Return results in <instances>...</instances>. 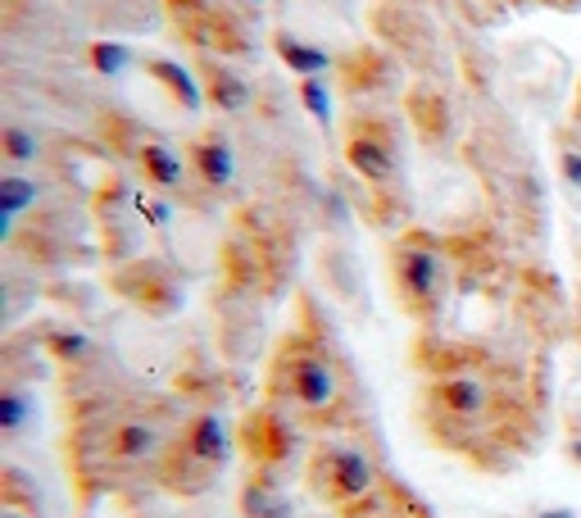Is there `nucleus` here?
<instances>
[{
	"label": "nucleus",
	"mask_w": 581,
	"mask_h": 518,
	"mask_svg": "<svg viewBox=\"0 0 581 518\" xmlns=\"http://www.w3.org/2000/svg\"><path fill=\"white\" fill-rule=\"evenodd\" d=\"M314 483L327 500H355L373 487V464L359 451L332 446V451H319L314 460Z\"/></svg>",
	"instance_id": "1"
},
{
	"label": "nucleus",
	"mask_w": 581,
	"mask_h": 518,
	"mask_svg": "<svg viewBox=\"0 0 581 518\" xmlns=\"http://www.w3.org/2000/svg\"><path fill=\"white\" fill-rule=\"evenodd\" d=\"M345 155H351V169L368 182H391L396 177V155H391V137H386L377 123L355 128L351 141H345Z\"/></svg>",
	"instance_id": "2"
},
{
	"label": "nucleus",
	"mask_w": 581,
	"mask_h": 518,
	"mask_svg": "<svg viewBox=\"0 0 581 518\" xmlns=\"http://www.w3.org/2000/svg\"><path fill=\"white\" fill-rule=\"evenodd\" d=\"M287 382H291V396H295L300 404H309V410H319V404H327V400L336 396L332 364H327L323 355H309V350H300V355L291 359Z\"/></svg>",
	"instance_id": "3"
},
{
	"label": "nucleus",
	"mask_w": 581,
	"mask_h": 518,
	"mask_svg": "<svg viewBox=\"0 0 581 518\" xmlns=\"http://www.w3.org/2000/svg\"><path fill=\"white\" fill-rule=\"evenodd\" d=\"M396 259H400L396 273H400V287H405L409 301L413 305L418 301H437V295H441V259L432 250H418V246L400 250Z\"/></svg>",
	"instance_id": "4"
},
{
	"label": "nucleus",
	"mask_w": 581,
	"mask_h": 518,
	"mask_svg": "<svg viewBox=\"0 0 581 518\" xmlns=\"http://www.w3.org/2000/svg\"><path fill=\"white\" fill-rule=\"evenodd\" d=\"M182 446H186L191 460H201V464H223L227 451H232V446H227V428H223L218 414H201L196 423L186 428V441H182Z\"/></svg>",
	"instance_id": "5"
},
{
	"label": "nucleus",
	"mask_w": 581,
	"mask_h": 518,
	"mask_svg": "<svg viewBox=\"0 0 581 518\" xmlns=\"http://www.w3.org/2000/svg\"><path fill=\"white\" fill-rule=\"evenodd\" d=\"M246 451L255 455V460H287L291 455V432L273 419V414H255L250 423H246Z\"/></svg>",
	"instance_id": "6"
},
{
	"label": "nucleus",
	"mask_w": 581,
	"mask_h": 518,
	"mask_svg": "<svg viewBox=\"0 0 581 518\" xmlns=\"http://www.w3.org/2000/svg\"><path fill=\"white\" fill-rule=\"evenodd\" d=\"M278 55H282V64H287L291 73H300V78H319V73H327V68H332L327 51L300 42V36H291V32H282V36H278Z\"/></svg>",
	"instance_id": "7"
},
{
	"label": "nucleus",
	"mask_w": 581,
	"mask_h": 518,
	"mask_svg": "<svg viewBox=\"0 0 581 518\" xmlns=\"http://www.w3.org/2000/svg\"><path fill=\"white\" fill-rule=\"evenodd\" d=\"M191 160H196L205 187H227V182H232V151H227V141H218V137L196 141V145H191Z\"/></svg>",
	"instance_id": "8"
},
{
	"label": "nucleus",
	"mask_w": 581,
	"mask_h": 518,
	"mask_svg": "<svg viewBox=\"0 0 581 518\" xmlns=\"http://www.w3.org/2000/svg\"><path fill=\"white\" fill-rule=\"evenodd\" d=\"M432 400L441 404V410L459 414V419H473L482 404H486V391H482V382H473V378H454V382H441V387L432 391Z\"/></svg>",
	"instance_id": "9"
},
{
	"label": "nucleus",
	"mask_w": 581,
	"mask_h": 518,
	"mask_svg": "<svg viewBox=\"0 0 581 518\" xmlns=\"http://www.w3.org/2000/svg\"><path fill=\"white\" fill-rule=\"evenodd\" d=\"M150 73H154V78H160V83L173 91V100H177L182 109H191V115H196V109L205 105V96H201L196 78H191V73H186L177 60H150Z\"/></svg>",
	"instance_id": "10"
},
{
	"label": "nucleus",
	"mask_w": 581,
	"mask_h": 518,
	"mask_svg": "<svg viewBox=\"0 0 581 518\" xmlns=\"http://www.w3.org/2000/svg\"><path fill=\"white\" fill-rule=\"evenodd\" d=\"M241 509H246V518H291V505L278 492L273 477H255L241 496Z\"/></svg>",
	"instance_id": "11"
},
{
	"label": "nucleus",
	"mask_w": 581,
	"mask_h": 518,
	"mask_svg": "<svg viewBox=\"0 0 581 518\" xmlns=\"http://www.w3.org/2000/svg\"><path fill=\"white\" fill-rule=\"evenodd\" d=\"M141 169H146V177L154 182V187H177V182H182V160L160 141L141 145Z\"/></svg>",
	"instance_id": "12"
},
{
	"label": "nucleus",
	"mask_w": 581,
	"mask_h": 518,
	"mask_svg": "<svg viewBox=\"0 0 581 518\" xmlns=\"http://www.w3.org/2000/svg\"><path fill=\"white\" fill-rule=\"evenodd\" d=\"M209 96H214L218 109H227V115H237V109L250 105V87L237 78V73H227V68H218L209 78Z\"/></svg>",
	"instance_id": "13"
},
{
	"label": "nucleus",
	"mask_w": 581,
	"mask_h": 518,
	"mask_svg": "<svg viewBox=\"0 0 581 518\" xmlns=\"http://www.w3.org/2000/svg\"><path fill=\"white\" fill-rule=\"evenodd\" d=\"M28 205H36V182H23V177H6V182H0V214H6V228L14 224Z\"/></svg>",
	"instance_id": "14"
},
{
	"label": "nucleus",
	"mask_w": 581,
	"mask_h": 518,
	"mask_svg": "<svg viewBox=\"0 0 581 518\" xmlns=\"http://www.w3.org/2000/svg\"><path fill=\"white\" fill-rule=\"evenodd\" d=\"M150 446H154V432L146 428V423H123L119 432H114V455L119 460H137V455H150Z\"/></svg>",
	"instance_id": "15"
},
{
	"label": "nucleus",
	"mask_w": 581,
	"mask_h": 518,
	"mask_svg": "<svg viewBox=\"0 0 581 518\" xmlns=\"http://www.w3.org/2000/svg\"><path fill=\"white\" fill-rule=\"evenodd\" d=\"M128 64H132V51L119 46V42H96V46H92V68H96V73H109V78H119Z\"/></svg>",
	"instance_id": "16"
},
{
	"label": "nucleus",
	"mask_w": 581,
	"mask_h": 518,
	"mask_svg": "<svg viewBox=\"0 0 581 518\" xmlns=\"http://www.w3.org/2000/svg\"><path fill=\"white\" fill-rule=\"evenodd\" d=\"M300 100H304V109L314 115L319 123H332V96H327V87L319 83V78H304L300 83Z\"/></svg>",
	"instance_id": "17"
},
{
	"label": "nucleus",
	"mask_w": 581,
	"mask_h": 518,
	"mask_svg": "<svg viewBox=\"0 0 581 518\" xmlns=\"http://www.w3.org/2000/svg\"><path fill=\"white\" fill-rule=\"evenodd\" d=\"M28 414H32L28 396H19V391H6V396H0V428H6V432H19V428L28 423Z\"/></svg>",
	"instance_id": "18"
},
{
	"label": "nucleus",
	"mask_w": 581,
	"mask_h": 518,
	"mask_svg": "<svg viewBox=\"0 0 581 518\" xmlns=\"http://www.w3.org/2000/svg\"><path fill=\"white\" fill-rule=\"evenodd\" d=\"M6 155H10L14 164L36 160V137H32V132H23V128H6Z\"/></svg>",
	"instance_id": "19"
},
{
	"label": "nucleus",
	"mask_w": 581,
	"mask_h": 518,
	"mask_svg": "<svg viewBox=\"0 0 581 518\" xmlns=\"http://www.w3.org/2000/svg\"><path fill=\"white\" fill-rule=\"evenodd\" d=\"M51 346H55V355H60V359H83V355L92 350V342L83 337V332H55Z\"/></svg>",
	"instance_id": "20"
},
{
	"label": "nucleus",
	"mask_w": 581,
	"mask_h": 518,
	"mask_svg": "<svg viewBox=\"0 0 581 518\" xmlns=\"http://www.w3.org/2000/svg\"><path fill=\"white\" fill-rule=\"evenodd\" d=\"M563 177L572 187H581V151H563Z\"/></svg>",
	"instance_id": "21"
},
{
	"label": "nucleus",
	"mask_w": 581,
	"mask_h": 518,
	"mask_svg": "<svg viewBox=\"0 0 581 518\" xmlns=\"http://www.w3.org/2000/svg\"><path fill=\"white\" fill-rule=\"evenodd\" d=\"M536 518H572L568 509H550V514H536Z\"/></svg>",
	"instance_id": "22"
},
{
	"label": "nucleus",
	"mask_w": 581,
	"mask_h": 518,
	"mask_svg": "<svg viewBox=\"0 0 581 518\" xmlns=\"http://www.w3.org/2000/svg\"><path fill=\"white\" fill-rule=\"evenodd\" d=\"M572 460H581V441H577V446H572Z\"/></svg>",
	"instance_id": "23"
},
{
	"label": "nucleus",
	"mask_w": 581,
	"mask_h": 518,
	"mask_svg": "<svg viewBox=\"0 0 581 518\" xmlns=\"http://www.w3.org/2000/svg\"><path fill=\"white\" fill-rule=\"evenodd\" d=\"M0 518H19V514H14V509H6V514H0Z\"/></svg>",
	"instance_id": "24"
},
{
	"label": "nucleus",
	"mask_w": 581,
	"mask_h": 518,
	"mask_svg": "<svg viewBox=\"0 0 581 518\" xmlns=\"http://www.w3.org/2000/svg\"><path fill=\"white\" fill-rule=\"evenodd\" d=\"M250 6H263V0H250Z\"/></svg>",
	"instance_id": "25"
}]
</instances>
